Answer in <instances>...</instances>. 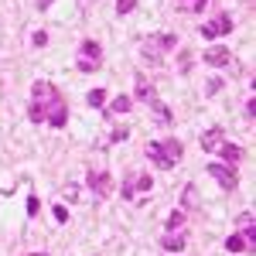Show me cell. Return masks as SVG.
Masks as SVG:
<instances>
[{
  "mask_svg": "<svg viewBox=\"0 0 256 256\" xmlns=\"http://www.w3.org/2000/svg\"><path fill=\"white\" fill-rule=\"evenodd\" d=\"M28 120L31 123H52L55 130H62L68 123V102L58 96V89L52 82H34L31 86V106H28Z\"/></svg>",
  "mask_w": 256,
  "mask_h": 256,
  "instance_id": "1",
  "label": "cell"
},
{
  "mask_svg": "<svg viewBox=\"0 0 256 256\" xmlns=\"http://www.w3.org/2000/svg\"><path fill=\"white\" fill-rule=\"evenodd\" d=\"M181 154H184L181 140H150L147 144V158L154 160V168H160V171H171L181 160Z\"/></svg>",
  "mask_w": 256,
  "mask_h": 256,
  "instance_id": "2",
  "label": "cell"
},
{
  "mask_svg": "<svg viewBox=\"0 0 256 256\" xmlns=\"http://www.w3.org/2000/svg\"><path fill=\"white\" fill-rule=\"evenodd\" d=\"M174 44H178V38L171 34V31H164V34H154V38H147L144 44H140V52H144V58H147V62H154V65H158L160 55H164V52H171Z\"/></svg>",
  "mask_w": 256,
  "mask_h": 256,
  "instance_id": "3",
  "label": "cell"
},
{
  "mask_svg": "<svg viewBox=\"0 0 256 256\" xmlns=\"http://www.w3.org/2000/svg\"><path fill=\"white\" fill-rule=\"evenodd\" d=\"M99 62H102V48H99V41H82L79 48V72H96Z\"/></svg>",
  "mask_w": 256,
  "mask_h": 256,
  "instance_id": "4",
  "label": "cell"
},
{
  "mask_svg": "<svg viewBox=\"0 0 256 256\" xmlns=\"http://www.w3.org/2000/svg\"><path fill=\"white\" fill-rule=\"evenodd\" d=\"M208 174L216 178V184L222 192H236V184H239L236 168H229V164H208Z\"/></svg>",
  "mask_w": 256,
  "mask_h": 256,
  "instance_id": "5",
  "label": "cell"
},
{
  "mask_svg": "<svg viewBox=\"0 0 256 256\" xmlns=\"http://www.w3.org/2000/svg\"><path fill=\"white\" fill-rule=\"evenodd\" d=\"M232 28H236V20L229 14H218L216 20L202 24V38H226V34H232Z\"/></svg>",
  "mask_w": 256,
  "mask_h": 256,
  "instance_id": "6",
  "label": "cell"
},
{
  "mask_svg": "<svg viewBox=\"0 0 256 256\" xmlns=\"http://www.w3.org/2000/svg\"><path fill=\"white\" fill-rule=\"evenodd\" d=\"M86 184L92 188V195H96V198H106L110 192H113V181H110L106 171H89V174H86Z\"/></svg>",
  "mask_w": 256,
  "mask_h": 256,
  "instance_id": "7",
  "label": "cell"
},
{
  "mask_svg": "<svg viewBox=\"0 0 256 256\" xmlns=\"http://www.w3.org/2000/svg\"><path fill=\"white\" fill-rule=\"evenodd\" d=\"M205 65H216V68H229V65H232V52H229L226 44L205 48Z\"/></svg>",
  "mask_w": 256,
  "mask_h": 256,
  "instance_id": "8",
  "label": "cell"
},
{
  "mask_svg": "<svg viewBox=\"0 0 256 256\" xmlns=\"http://www.w3.org/2000/svg\"><path fill=\"white\" fill-rule=\"evenodd\" d=\"M188 246V236L184 232H164L160 236V250H168V253H181Z\"/></svg>",
  "mask_w": 256,
  "mask_h": 256,
  "instance_id": "9",
  "label": "cell"
},
{
  "mask_svg": "<svg viewBox=\"0 0 256 256\" xmlns=\"http://www.w3.org/2000/svg\"><path fill=\"white\" fill-rule=\"evenodd\" d=\"M134 92H137V99H144V102H150V99H154V86H150V79H147L144 72L134 76Z\"/></svg>",
  "mask_w": 256,
  "mask_h": 256,
  "instance_id": "10",
  "label": "cell"
},
{
  "mask_svg": "<svg viewBox=\"0 0 256 256\" xmlns=\"http://www.w3.org/2000/svg\"><path fill=\"white\" fill-rule=\"evenodd\" d=\"M226 140V134H222V126H212V130H205L202 134V150L208 154V150H218V144Z\"/></svg>",
  "mask_w": 256,
  "mask_h": 256,
  "instance_id": "11",
  "label": "cell"
},
{
  "mask_svg": "<svg viewBox=\"0 0 256 256\" xmlns=\"http://www.w3.org/2000/svg\"><path fill=\"white\" fill-rule=\"evenodd\" d=\"M218 150H222V164H229V168H236L239 160H242V147H236V144H218Z\"/></svg>",
  "mask_w": 256,
  "mask_h": 256,
  "instance_id": "12",
  "label": "cell"
},
{
  "mask_svg": "<svg viewBox=\"0 0 256 256\" xmlns=\"http://www.w3.org/2000/svg\"><path fill=\"white\" fill-rule=\"evenodd\" d=\"M130 106H134V99H130V96H116L113 102H110L106 113H110V116H120V113H130Z\"/></svg>",
  "mask_w": 256,
  "mask_h": 256,
  "instance_id": "13",
  "label": "cell"
},
{
  "mask_svg": "<svg viewBox=\"0 0 256 256\" xmlns=\"http://www.w3.org/2000/svg\"><path fill=\"white\" fill-rule=\"evenodd\" d=\"M150 110H154V113H158V123H164V126H171V123H174V113H171V110H168V106H164V102H158V99H150Z\"/></svg>",
  "mask_w": 256,
  "mask_h": 256,
  "instance_id": "14",
  "label": "cell"
},
{
  "mask_svg": "<svg viewBox=\"0 0 256 256\" xmlns=\"http://www.w3.org/2000/svg\"><path fill=\"white\" fill-rule=\"evenodd\" d=\"M86 102H89V106H96V110H102V106H106V89H89Z\"/></svg>",
  "mask_w": 256,
  "mask_h": 256,
  "instance_id": "15",
  "label": "cell"
},
{
  "mask_svg": "<svg viewBox=\"0 0 256 256\" xmlns=\"http://www.w3.org/2000/svg\"><path fill=\"white\" fill-rule=\"evenodd\" d=\"M181 226H184V212L174 208V212L168 216V232H181Z\"/></svg>",
  "mask_w": 256,
  "mask_h": 256,
  "instance_id": "16",
  "label": "cell"
},
{
  "mask_svg": "<svg viewBox=\"0 0 256 256\" xmlns=\"http://www.w3.org/2000/svg\"><path fill=\"white\" fill-rule=\"evenodd\" d=\"M154 188V178L150 174H137L134 178V192H150Z\"/></svg>",
  "mask_w": 256,
  "mask_h": 256,
  "instance_id": "17",
  "label": "cell"
},
{
  "mask_svg": "<svg viewBox=\"0 0 256 256\" xmlns=\"http://www.w3.org/2000/svg\"><path fill=\"white\" fill-rule=\"evenodd\" d=\"M181 202H184V208H198V192H195V184H188V188H184Z\"/></svg>",
  "mask_w": 256,
  "mask_h": 256,
  "instance_id": "18",
  "label": "cell"
},
{
  "mask_svg": "<svg viewBox=\"0 0 256 256\" xmlns=\"http://www.w3.org/2000/svg\"><path fill=\"white\" fill-rule=\"evenodd\" d=\"M226 250H229V253H242V250H246V239L239 236V232H236V236H229V239H226Z\"/></svg>",
  "mask_w": 256,
  "mask_h": 256,
  "instance_id": "19",
  "label": "cell"
},
{
  "mask_svg": "<svg viewBox=\"0 0 256 256\" xmlns=\"http://www.w3.org/2000/svg\"><path fill=\"white\" fill-rule=\"evenodd\" d=\"M178 68H181V76L192 68V52H188V48H181V55H178Z\"/></svg>",
  "mask_w": 256,
  "mask_h": 256,
  "instance_id": "20",
  "label": "cell"
},
{
  "mask_svg": "<svg viewBox=\"0 0 256 256\" xmlns=\"http://www.w3.org/2000/svg\"><path fill=\"white\" fill-rule=\"evenodd\" d=\"M126 137H130V130H126V126H116V130L110 134V144H123Z\"/></svg>",
  "mask_w": 256,
  "mask_h": 256,
  "instance_id": "21",
  "label": "cell"
},
{
  "mask_svg": "<svg viewBox=\"0 0 256 256\" xmlns=\"http://www.w3.org/2000/svg\"><path fill=\"white\" fill-rule=\"evenodd\" d=\"M31 44H34V48H44V44H48V31H34V34H31Z\"/></svg>",
  "mask_w": 256,
  "mask_h": 256,
  "instance_id": "22",
  "label": "cell"
},
{
  "mask_svg": "<svg viewBox=\"0 0 256 256\" xmlns=\"http://www.w3.org/2000/svg\"><path fill=\"white\" fill-rule=\"evenodd\" d=\"M218 89H222V79H208L205 82V92H208V96H218Z\"/></svg>",
  "mask_w": 256,
  "mask_h": 256,
  "instance_id": "23",
  "label": "cell"
},
{
  "mask_svg": "<svg viewBox=\"0 0 256 256\" xmlns=\"http://www.w3.org/2000/svg\"><path fill=\"white\" fill-rule=\"evenodd\" d=\"M134 7H137V0H116V10H120V14H130Z\"/></svg>",
  "mask_w": 256,
  "mask_h": 256,
  "instance_id": "24",
  "label": "cell"
},
{
  "mask_svg": "<svg viewBox=\"0 0 256 256\" xmlns=\"http://www.w3.org/2000/svg\"><path fill=\"white\" fill-rule=\"evenodd\" d=\"M52 216H55V222H68V208H65V205H55Z\"/></svg>",
  "mask_w": 256,
  "mask_h": 256,
  "instance_id": "25",
  "label": "cell"
},
{
  "mask_svg": "<svg viewBox=\"0 0 256 256\" xmlns=\"http://www.w3.org/2000/svg\"><path fill=\"white\" fill-rule=\"evenodd\" d=\"M38 212H41V202L31 195V198H28V216H38Z\"/></svg>",
  "mask_w": 256,
  "mask_h": 256,
  "instance_id": "26",
  "label": "cell"
},
{
  "mask_svg": "<svg viewBox=\"0 0 256 256\" xmlns=\"http://www.w3.org/2000/svg\"><path fill=\"white\" fill-rule=\"evenodd\" d=\"M205 7H208V0H195V4H192L188 10H192V14H198V10H205Z\"/></svg>",
  "mask_w": 256,
  "mask_h": 256,
  "instance_id": "27",
  "label": "cell"
},
{
  "mask_svg": "<svg viewBox=\"0 0 256 256\" xmlns=\"http://www.w3.org/2000/svg\"><path fill=\"white\" fill-rule=\"evenodd\" d=\"M76 195H79V188H76V184H65V198H72V202H76Z\"/></svg>",
  "mask_w": 256,
  "mask_h": 256,
  "instance_id": "28",
  "label": "cell"
},
{
  "mask_svg": "<svg viewBox=\"0 0 256 256\" xmlns=\"http://www.w3.org/2000/svg\"><path fill=\"white\" fill-rule=\"evenodd\" d=\"M178 4H181V7H184V4H188V0H178Z\"/></svg>",
  "mask_w": 256,
  "mask_h": 256,
  "instance_id": "29",
  "label": "cell"
},
{
  "mask_svg": "<svg viewBox=\"0 0 256 256\" xmlns=\"http://www.w3.org/2000/svg\"><path fill=\"white\" fill-rule=\"evenodd\" d=\"M31 256H44V253H31Z\"/></svg>",
  "mask_w": 256,
  "mask_h": 256,
  "instance_id": "30",
  "label": "cell"
},
{
  "mask_svg": "<svg viewBox=\"0 0 256 256\" xmlns=\"http://www.w3.org/2000/svg\"><path fill=\"white\" fill-rule=\"evenodd\" d=\"M0 96H4V86H0Z\"/></svg>",
  "mask_w": 256,
  "mask_h": 256,
  "instance_id": "31",
  "label": "cell"
}]
</instances>
